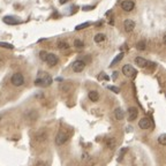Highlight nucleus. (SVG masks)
Masks as SVG:
<instances>
[{
  "instance_id": "18",
  "label": "nucleus",
  "mask_w": 166,
  "mask_h": 166,
  "mask_svg": "<svg viewBox=\"0 0 166 166\" xmlns=\"http://www.w3.org/2000/svg\"><path fill=\"white\" fill-rule=\"evenodd\" d=\"M91 23L90 22H84V23H81V24H78V26L75 27V30H82V29H84V28H88L89 26H90Z\"/></svg>"
},
{
  "instance_id": "27",
  "label": "nucleus",
  "mask_w": 166,
  "mask_h": 166,
  "mask_svg": "<svg viewBox=\"0 0 166 166\" xmlns=\"http://www.w3.org/2000/svg\"><path fill=\"white\" fill-rule=\"evenodd\" d=\"M105 78V80H109V76H106V75H105V74H104V73H103V74H100V75H99V76H98V78H99V80H100V78Z\"/></svg>"
},
{
  "instance_id": "16",
  "label": "nucleus",
  "mask_w": 166,
  "mask_h": 166,
  "mask_svg": "<svg viewBox=\"0 0 166 166\" xmlns=\"http://www.w3.org/2000/svg\"><path fill=\"white\" fill-rule=\"evenodd\" d=\"M145 47H146V43H145V41H140L137 44H136V49L140 50V51H144Z\"/></svg>"
},
{
  "instance_id": "5",
  "label": "nucleus",
  "mask_w": 166,
  "mask_h": 166,
  "mask_svg": "<svg viewBox=\"0 0 166 166\" xmlns=\"http://www.w3.org/2000/svg\"><path fill=\"white\" fill-rule=\"evenodd\" d=\"M84 67H85V62L82 61V60H76V61L73 62L72 65L73 70L75 73H81L84 69Z\"/></svg>"
},
{
  "instance_id": "19",
  "label": "nucleus",
  "mask_w": 166,
  "mask_h": 166,
  "mask_svg": "<svg viewBox=\"0 0 166 166\" xmlns=\"http://www.w3.org/2000/svg\"><path fill=\"white\" fill-rule=\"evenodd\" d=\"M58 47H59L60 50H66V49L69 47V45H68V43H66V42L60 41V42H58Z\"/></svg>"
},
{
  "instance_id": "22",
  "label": "nucleus",
  "mask_w": 166,
  "mask_h": 166,
  "mask_svg": "<svg viewBox=\"0 0 166 166\" xmlns=\"http://www.w3.org/2000/svg\"><path fill=\"white\" fill-rule=\"evenodd\" d=\"M106 145H107L109 149H113L114 145H115V140L114 139H109L107 142H106Z\"/></svg>"
},
{
  "instance_id": "14",
  "label": "nucleus",
  "mask_w": 166,
  "mask_h": 166,
  "mask_svg": "<svg viewBox=\"0 0 166 166\" xmlns=\"http://www.w3.org/2000/svg\"><path fill=\"white\" fill-rule=\"evenodd\" d=\"M88 97L91 102H97V100L99 99V93L97 92V91H93L92 90V91H89Z\"/></svg>"
},
{
  "instance_id": "21",
  "label": "nucleus",
  "mask_w": 166,
  "mask_h": 166,
  "mask_svg": "<svg viewBox=\"0 0 166 166\" xmlns=\"http://www.w3.org/2000/svg\"><path fill=\"white\" fill-rule=\"evenodd\" d=\"M0 47H4V49H9V50H13L14 46L9 44V43H5V42H0Z\"/></svg>"
},
{
  "instance_id": "9",
  "label": "nucleus",
  "mask_w": 166,
  "mask_h": 166,
  "mask_svg": "<svg viewBox=\"0 0 166 166\" xmlns=\"http://www.w3.org/2000/svg\"><path fill=\"white\" fill-rule=\"evenodd\" d=\"M2 20H4V22H5L6 24H9V26H16V24L20 23V21L17 20L15 16H12V15L5 16Z\"/></svg>"
},
{
  "instance_id": "15",
  "label": "nucleus",
  "mask_w": 166,
  "mask_h": 166,
  "mask_svg": "<svg viewBox=\"0 0 166 166\" xmlns=\"http://www.w3.org/2000/svg\"><path fill=\"white\" fill-rule=\"evenodd\" d=\"M124 52H120L119 54H118V56H117V57L114 58L113 59V61L111 62V65H110V67H113L114 65H117V63H118V62H120L121 61V60H122V58H124Z\"/></svg>"
},
{
  "instance_id": "7",
  "label": "nucleus",
  "mask_w": 166,
  "mask_h": 166,
  "mask_svg": "<svg viewBox=\"0 0 166 166\" xmlns=\"http://www.w3.org/2000/svg\"><path fill=\"white\" fill-rule=\"evenodd\" d=\"M135 7V4L134 1H132V0H125L122 1V4H121V8L125 10V12H130V10H133Z\"/></svg>"
},
{
  "instance_id": "24",
  "label": "nucleus",
  "mask_w": 166,
  "mask_h": 166,
  "mask_svg": "<svg viewBox=\"0 0 166 166\" xmlns=\"http://www.w3.org/2000/svg\"><path fill=\"white\" fill-rule=\"evenodd\" d=\"M46 56H47V52L46 51H41L39 52V57L43 61H45V59H46Z\"/></svg>"
},
{
  "instance_id": "29",
  "label": "nucleus",
  "mask_w": 166,
  "mask_h": 166,
  "mask_svg": "<svg viewBox=\"0 0 166 166\" xmlns=\"http://www.w3.org/2000/svg\"><path fill=\"white\" fill-rule=\"evenodd\" d=\"M68 1H69V0H60V4L63 5V4H66V2H68Z\"/></svg>"
},
{
  "instance_id": "13",
  "label": "nucleus",
  "mask_w": 166,
  "mask_h": 166,
  "mask_svg": "<svg viewBox=\"0 0 166 166\" xmlns=\"http://www.w3.org/2000/svg\"><path fill=\"white\" fill-rule=\"evenodd\" d=\"M114 117H115V119H117V120H122L125 118L124 110L120 109V107L115 109V111H114Z\"/></svg>"
},
{
  "instance_id": "17",
  "label": "nucleus",
  "mask_w": 166,
  "mask_h": 166,
  "mask_svg": "<svg viewBox=\"0 0 166 166\" xmlns=\"http://www.w3.org/2000/svg\"><path fill=\"white\" fill-rule=\"evenodd\" d=\"M93 41L96 42V43H102V42L105 41V35L104 34H97L95 38H93Z\"/></svg>"
},
{
  "instance_id": "11",
  "label": "nucleus",
  "mask_w": 166,
  "mask_h": 166,
  "mask_svg": "<svg viewBox=\"0 0 166 166\" xmlns=\"http://www.w3.org/2000/svg\"><path fill=\"white\" fill-rule=\"evenodd\" d=\"M127 114H128V120L129 121H134L137 118V115H139V111L135 107H129L128 111H127Z\"/></svg>"
},
{
  "instance_id": "28",
  "label": "nucleus",
  "mask_w": 166,
  "mask_h": 166,
  "mask_svg": "<svg viewBox=\"0 0 166 166\" xmlns=\"http://www.w3.org/2000/svg\"><path fill=\"white\" fill-rule=\"evenodd\" d=\"M126 151H127V149H122V150H121V156H120L119 161H121V159H122V156H124V153L126 152Z\"/></svg>"
},
{
  "instance_id": "20",
  "label": "nucleus",
  "mask_w": 166,
  "mask_h": 166,
  "mask_svg": "<svg viewBox=\"0 0 166 166\" xmlns=\"http://www.w3.org/2000/svg\"><path fill=\"white\" fill-rule=\"evenodd\" d=\"M158 143L161 145H166V135L161 134L159 137H158Z\"/></svg>"
},
{
  "instance_id": "25",
  "label": "nucleus",
  "mask_w": 166,
  "mask_h": 166,
  "mask_svg": "<svg viewBox=\"0 0 166 166\" xmlns=\"http://www.w3.org/2000/svg\"><path fill=\"white\" fill-rule=\"evenodd\" d=\"M109 89H110V90H112L114 93H119L120 92V89L117 88V87H113V85H110Z\"/></svg>"
},
{
  "instance_id": "8",
  "label": "nucleus",
  "mask_w": 166,
  "mask_h": 166,
  "mask_svg": "<svg viewBox=\"0 0 166 166\" xmlns=\"http://www.w3.org/2000/svg\"><path fill=\"white\" fill-rule=\"evenodd\" d=\"M139 126H140L141 129H148L152 126V122H151V120L149 118H142L140 120V122H139Z\"/></svg>"
},
{
  "instance_id": "10",
  "label": "nucleus",
  "mask_w": 166,
  "mask_h": 166,
  "mask_svg": "<svg viewBox=\"0 0 166 166\" xmlns=\"http://www.w3.org/2000/svg\"><path fill=\"white\" fill-rule=\"evenodd\" d=\"M124 27H125V30L127 31V32H132L135 28V22L133 20H130V19H127V20H125L124 22Z\"/></svg>"
},
{
  "instance_id": "3",
  "label": "nucleus",
  "mask_w": 166,
  "mask_h": 166,
  "mask_svg": "<svg viewBox=\"0 0 166 166\" xmlns=\"http://www.w3.org/2000/svg\"><path fill=\"white\" fill-rule=\"evenodd\" d=\"M68 140H69V136H68L67 133L60 132V133H58V135L56 136V144L62 145V144H65Z\"/></svg>"
},
{
  "instance_id": "6",
  "label": "nucleus",
  "mask_w": 166,
  "mask_h": 166,
  "mask_svg": "<svg viewBox=\"0 0 166 166\" xmlns=\"http://www.w3.org/2000/svg\"><path fill=\"white\" fill-rule=\"evenodd\" d=\"M45 61L47 62V65H49V66L53 67V66H56V65L58 63V57L56 56V54H53V53H47Z\"/></svg>"
},
{
  "instance_id": "26",
  "label": "nucleus",
  "mask_w": 166,
  "mask_h": 166,
  "mask_svg": "<svg viewBox=\"0 0 166 166\" xmlns=\"http://www.w3.org/2000/svg\"><path fill=\"white\" fill-rule=\"evenodd\" d=\"M82 9L83 10H92L93 9V6H83Z\"/></svg>"
},
{
  "instance_id": "12",
  "label": "nucleus",
  "mask_w": 166,
  "mask_h": 166,
  "mask_svg": "<svg viewBox=\"0 0 166 166\" xmlns=\"http://www.w3.org/2000/svg\"><path fill=\"white\" fill-rule=\"evenodd\" d=\"M135 63H136L139 67L144 68L148 66V60H145L144 58H142V57H137V58H135Z\"/></svg>"
},
{
  "instance_id": "1",
  "label": "nucleus",
  "mask_w": 166,
  "mask_h": 166,
  "mask_svg": "<svg viewBox=\"0 0 166 166\" xmlns=\"http://www.w3.org/2000/svg\"><path fill=\"white\" fill-rule=\"evenodd\" d=\"M52 83V78L50 74L44 72H39L37 78L35 80V84L38 87H49Z\"/></svg>"
},
{
  "instance_id": "23",
  "label": "nucleus",
  "mask_w": 166,
  "mask_h": 166,
  "mask_svg": "<svg viewBox=\"0 0 166 166\" xmlns=\"http://www.w3.org/2000/svg\"><path fill=\"white\" fill-rule=\"evenodd\" d=\"M74 45L76 47H83L84 46V43L82 41H80V39H75L74 41Z\"/></svg>"
},
{
  "instance_id": "2",
  "label": "nucleus",
  "mask_w": 166,
  "mask_h": 166,
  "mask_svg": "<svg viewBox=\"0 0 166 166\" xmlns=\"http://www.w3.org/2000/svg\"><path fill=\"white\" fill-rule=\"evenodd\" d=\"M10 81H12V84H13V85L21 87V85L24 83V78H23V75H22L21 73H15V74L12 76Z\"/></svg>"
},
{
  "instance_id": "4",
  "label": "nucleus",
  "mask_w": 166,
  "mask_h": 166,
  "mask_svg": "<svg viewBox=\"0 0 166 166\" xmlns=\"http://www.w3.org/2000/svg\"><path fill=\"white\" fill-rule=\"evenodd\" d=\"M122 73H124L125 76H127V78H135V75H136V69H135L133 66H130V65H125L124 67H122Z\"/></svg>"
}]
</instances>
